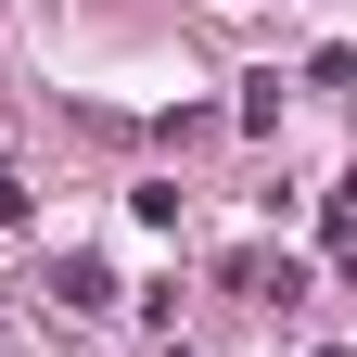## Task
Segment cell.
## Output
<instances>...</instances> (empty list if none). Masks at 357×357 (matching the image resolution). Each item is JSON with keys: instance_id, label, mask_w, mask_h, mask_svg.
I'll return each mask as SVG.
<instances>
[{"instance_id": "cell-1", "label": "cell", "mask_w": 357, "mask_h": 357, "mask_svg": "<svg viewBox=\"0 0 357 357\" xmlns=\"http://www.w3.org/2000/svg\"><path fill=\"white\" fill-rule=\"evenodd\" d=\"M230 281H243L255 306H306V255H243Z\"/></svg>"}, {"instance_id": "cell-2", "label": "cell", "mask_w": 357, "mask_h": 357, "mask_svg": "<svg viewBox=\"0 0 357 357\" xmlns=\"http://www.w3.org/2000/svg\"><path fill=\"white\" fill-rule=\"evenodd\" d=\"M52 294H64V306H115V268H102V255H64Z\"/></svg>"}, {"instance_id": "cell-3", "label": "cell", "mask_w": 357, "mask_h": 357, "mask_svg": "<svg viewBox=\"0 0 357 357\" xmlns=\"http://www.w3.org/2000/svg\"><path fill=\"white\" fill-rule=\"evenodd\" d=\"M319 357H332V344H319Z\"/></svg>"}]
</instances>
